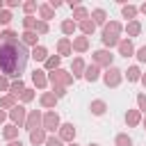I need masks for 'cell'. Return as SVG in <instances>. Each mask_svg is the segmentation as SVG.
Returning <instances> with one entry per match:
<instances>
[{
	"instance_id": "6da1fadb",
	"label": "cell",
	"mask_w": 146,
	"mask_h": 146,
	"mask_svg": "<svg viewBox=\"0 0 146 146\" xmlns=\"http://www.w3.org/2000/svg\"><path fill=\"white\" fill-rule=\"evenodd\" d=\"M27 57H30V52L21 41L0 43V71L5 73V78H18L21 80V73L25 71Z\"/></svg>"
},
{
	"instance_id": "7a4b0ae2",
	"label": "cell",
	"mask_w": 146,
	"mask_h": 146,
	"mask_svg": "<svg viewBox=\"0 0 146 146\" xmlns=\"http://www.w3.org/2000/svg\"><path fill=\"white\" fill-rule=\"evenodd\" d=\"M59 114L55 112V110H50V112H46L43 114V119H41V128L46 130V132H55V130H59Z\"/></svg>"
},
{
	"instance_id": "3957f363",
	"label": "cell",
	"mask_w": 146,
	"mask_h": 146,
	"mask_svg": "<svg viewBox=\"0 0 146 146\" xmlns=\"http://www.w3.org/2000/svg\"><path fill=\"white\" fill-rule=\"evenodd\" d=\"M50 82H52V87H68L71 82H73V75L71 73H66V71H62V68H57V71H52L50 73V78H48Z\"/></svg>"
},
{
	"instance_id": "277c9868",
	"label": "cell",
	"mask_w": 146,
	"mask_h": 146,
	"mask_svg": "<svg viewBox=\"0 0 146 146\" xmlns=\"http://www.w3.org/2000/svg\"><path fill=\"white\" fill-rule=\"evenodd\" d=\"M121 78H123V71H119L116 66H110L105 73H103V82L107 87H119L121 84Z\"/></svg>"
},
{
	"instance_id": "5b68a950",
	"label": "cell",
	"mask_w": 146,
	"mask_h": 146,
	"mask_svg": "<svg viewBox=\"0 0 146 146\" xmlns=\"http://www.w3.org/2000/svg\"><path fill=\"white\" fill-rule=\"evenodd\" d=\"M9 119L14 121V125H25V119H27V114H25V107L16 103V105L9 110Z\"/></svg>"
},
{
	"instance_id": "8992f818",
	"label": "cell",
	"mask_w": 146,
	"mask_h": 146,
	"mask_svg": "<svg viewBox=\"0 0 146 146\" xmlns=\"http://www.w3.org/2000/svg\"><path fill=\"white\" fill-rule=\"evenodd\" d=\"M112 59H114V55L110 52V50H96L94 52V64L96 66H112Z\"/></svg>"
},
{
	"instance_id": "52a82bcc",
	"label": "cell",
	"mask_w": 146,
	"mask_h": 146,
	"mask_svg": "<svg viewBox=\"0 0 146 146\" xmlns=\"http://www.w3.org/2000/svg\"><path fill=\"white\" fill-rule=\"evenodd\" d=\"M41 119H43V116H41V112H39V110H32V112L27 114V119H25V130H30V132H32V130L41 128Z\"/></svg>"
},
{
	"instance_id": "ba28073f",
	"label": "cell",
	"mask_w": 146,
	"mask_h": 146,
	"mask_svg": "<svg viewBox=\"0 0 146 146\" xmlns=\"http://www.w3.org/2000/svg\"><path fill=\"white\" fill-rule=\"evenodd\" d=\"M73 137H75V125H73V123H62V125H59V139L71 144Z\"/></svg>"
},
{
	"instance_id": "9c48e42d",
	"label": "cell",
	"mask_w": 146,
	"mask_h": 146,
	"mask_svg": "<svg viewBox=\"0 0 146 146\" xmlns=\"http://www.w3.org/2000/svg\"><path fill=\"white\" fill-rule=\"evenodd\" d=\"M132 52H135L132 41H130V39H121V41H119V55L128 59V57H132Z\"/></svg>"
},
{
	"instance_id": "30bf717a",
	"label": "cell",
	"mask_w": 146,
	"mask_h": 146,
	"mask_svg": "<svg viewBox=\"0 0 146 146\" xmlns=\"http://www.w3.org/2000/svg\"><path fill=\"white\" fill-rule=\"evenodd\" d=\"M84 68H87L84 59H82V57H75V59H73V66H71V75H73V78H82V75H84Z\"/></svg>"
},
{
	"instance_id": "8fae6325",
	"label": "cell",
	"mask_w": 146,
	"mask_h": 146,
	"mask_svg": "<svg viewBox=\"0 0 146 146\" xmlns=\"http://www.w3.org/2000/svg\"><path fill=\"white\" fill-rule=\"evenodd\" d=\"M71 52H73L71 39H66V36H64V39H59V41H57V55H59V57H64V55H71Z\"/></svg>"
},
{
	"instance_id": "7c38bea8",
	"label": "cell",
	"mask_w": 146,
	"mask_h": 146,
	"mask_svg": "<svg viewBox=\"0 0 146 146\" xmlns=\"http://www.w3.org/2000/svg\"><path fill=\"white\" fill-rule=\"evenodd\" d=\"M32 82H34V87H39V89H43V87L48 84V78H46V71H41V68H34V73H32Z\"/></svg>"
},
{
	"instance_id": "4fadbf2b",
	"label": "cell",
	"mask_w": 146,
	"mask_h": 146,
	"mask_svg": "<svg viewBox=\"0 0 146 146\" xmlns=\"http://www.w3.org/2000/svg\"><path fill=\"white\" fill-rule=\"evenodd\" d=\"M82 78H84L87 82H96V80L100 78V68H98L96 64H91V66H87V68H84V75H82Z\"/></svg>"
},
{
	"instance_id": "5bb4252c",
	"label": "cell",
	"mask_w": 146,
	"mask_h": 146,
	"mask_svg": "<svg viewBox=\"0 0 146 146\" xmlns=\"http://www.w3.org/2000/svg\"><path fill=\"white\" fill-rule=\"evenodd\" d=\"M71 46H73V50L84 52V50H89V39H87V36H75V39L71 41Z\"/></svg>"
},
{
	"instance_id": "9a60e30c",
	"label": "cell",
	"mask_w": 146,
	"mask_h": 146,
	"mask_svg": "<svg viewBox=\"0 0 146 146\" xmlns=\"http://www.w3.org/2000/svg\"><path fill=\"white\" fill-rule=\"evenodd\" d=\"M30 57H32L34 62H46V59H48V50H46L43 46H34L32 52H30Z\"/></svg>"
},
{
	"instance_id": "2e32d148",
	"label": "cell",
	"mask_w": 146,
	"mask_h": 146,
	"mask_svg": "<svg viewBox=\"0 0 146 146\" xmlns=\"http://www.w3.org/2000/svg\"><path fill=\"white\" fill-rule=\"evenodd\" d=\"M46 137H48V135H46L43 128H36V130L30 132V141H32L34 146H36V144H46Z\"/></svg>"
},
{
	"instance_id": "e0dca14e",
	"label": "cell",
	"mask_w": 146,
	"mask_h": 146,
	"mask_svg": "<svg viewBox=\"0 0 146 146\" xmlns=\"http://www.w3.org/2000/svg\"><path fill=\"white\" fill-rule=\"evenodd\" d=\"M39 103H41L43 107H55V103H57V96H55L52 91H46V94H41Z\"/></svg>"
},
{
	"instance_id": "ac0fdd59",
	"label": "cell",
	"mask_w": 146,
	"mask_h": 146,
	"mask_svg": "<svg viewBox=\"0 0 146 146\" xmlns=\"http://www.w3.org/2000/svg\"><path fill=\"white\" fill-rule=\"evenodd\" d=\"M139 121H141L139 110H128V112H125V123H128V125H139Z\"/></svg>"
},
{
	"instance_id": "d6986e66",
	"label": "cell",
	"mask_w": 146,
	"mask_h": 146,
	"mask_svg": "<svg viewBox=\"0 0 146 146\" xmlns=\"http://www.w3.org/2000/svg\"><path fill=\"white\" fill-rule=\"evenodd\" d=\"M2 137H5V139H9V141H14V139L18 137V125H14V123L5 125V128H2Z\"/></svg>"
},
{
	"instance_id": "ffe728a7",
	"label": "cell",
	"mask_w": 146,
	"mask_h": 146,
	"mask_svg": "<svg viewBox=\"0 0 146 146\" xmlns=\"http://www.w3.org/2000/svg\"><path fill=\"white\" fill-rule=\"evenodd\" d=\"M39 14H41V21L48 23V21L55 16V9H52L50 5H39Z\"/></svg>"
},
{
	"instance_id": "44dd1931",
	"label": "cell",
	"mask_w": 146,
	"mask_h": 146,
	"mask_svg": "<svg viewBox=\"0 0 146 146\" xmlns=\"http://www.w3.org/2000/svg\"><path fill=\"white\" fill-rule=\"evenodd\" d=\"M91 21H94V25H105V21H107L105 9H94L91 11Z\"/></svg>"
},
{
	"instance_id": "7402d4cb",
	"label": "cell",
	"mask_w": 146,
	"mask_h": 146,
	"mask_svg": "<svg viewBox=\"0 0 146 146\" xmlns=\"http://www.w3.org/2000/svg\"><path fill=\"white\" fill-rule=\"evenodd\" d=\"M21 36H23V41H21L23 46H25V43H27V46H32V48H34V46H39V43H36V39H39V36H36L32 30H25Z\"/></svg>"
},
{
	"instance_id": "603a6c76",
	"label": "cell",
	"mask_w": 146,
	"mask_h": 146,
	"mask_svg": "<svg viewBox=\"0 0 146 146\" xmlns=\"http://www.w3.org/2000/svg\"><path fill=\"white\" fill-rule=\"evenodd\" d=\"M89 110H91V114H96V116H103V114H105V110H107V105H105L103 100H91Z\"/></svg>"
},
{
	"instance_id": "cb8c5ba5",
	"label": "cell",
	"mask_w": 146,
	"mask_h": 146,
	"mask_svg": "<svg viewBox=\"0 0 146 146\" xmlns=\"http://www.w3.org/2000/svg\"><path fill=\"white\" fill-rule=\"evenodd\" d=\"M75 30H78V23H75V21H71V18L62 21V32H64L66 36H71V34H73Z\"/></svg>"
},
{
	"instance_id": "d4e9b609",
	"label": "cell",
	"mask_w": 146,
	"mask_h": 146,
	"mask_svg": "<svg viewBox=\"0 0 146 146\" xmlns=\"http://www.w3.org/2000/svg\"><path fill=\"white\" fill-rule=\"evenodd\" d=\"M123 73H125L128 82H137V80H141V71H139V66H130V68L123 71Z\"/></svg>"
},
{
	"instance_id": "484cf974",
	"label": "cell",
	"mask_w": 146,
	"mask_h": 146,
	"mask_svg": "<svg viewBox=\"0 0 146 146\" xmlns=\"http://www.w3.org/2000/svg\"><path fill=\"white\" fill-rule=\"evenodd\" d=\"M23 89H25V84H23V80H14V82H9V94L16 98V96H21L23 94Z\"/></svg>"
},
{
	"instance_id": "4316f807",
	"label": "cell",
	"mask_w": 146,
	"mask_h": 146,
	"mask_svg": "<svg viewBox=\"0 0 146 146\" xmlns=\"http://www.w3.org/2000/svg\"><path fill=\"white\" fill-rule=\"evenodd\" d=\"M0 39H2V43H16L18 41V34L14 30H5V32H0Z\"/></svg>"
},
{
	"instance_id": "83f0119b",
	"label": "cell",
	"mask_w": 146,
	"mask_h": 146,
	"mask_svg": "<svg viewBox=\"0 0 146 146\" xmlns=\"http://www.w3.org/2000/svg\"><path fill=\"white\" fill-rule=\"evenodd\" d=\"M119 41H121V39H119L116 34H110V32H105V30H103V43H105L107 48H112V46H119Z\"/></svg>"
},
{
	"instance_id": "f1b7e54d",
	"label": "cell",
	"mask_w": 146,
	"mask_h": 146,
	"mask_svg": "<svg viewBox=\"0 0 146 146\" xmlns=\"http://www.w3.org/2000/svg\"><path fill=\"white\" fill-rule=\"evenodd\" d=\"M80 30H82V34H84V36H89V34H94L96 25H94V21H91V18H87V21H82V23H80Z\"/></svg>"
},
{
	"instance_id": "f546056e",
	"label": "cell",
	"mask_w": 146,
	"mask_h": 146,
	"mask_svg": "<svg viewBox=\"0 0 146 146\" xmlns=\"http://www.w3.org/2000/svg\"><path fill=\"white\" fill-rule=\"evenodd\" d=\"M125 32H128V36H137V34L141 32V25H139V21H130V23L125 25Z\"/></svg>"
},
{
	"instance_id": "4dcf8cb0",
	"label": "cell",
	"mask_w": 146,
	"mask_h": 146,
	"mask_svg": "<svg viewBox=\"0 0 146 146\" xmlns=\"http://www.w3.org/2000/svg\"><path fill=\"white\" fill-rule=\"evenodd\" d=\"M59 62H62V57H59V55H52V57H48L43 64H46L48 71H57V68H59Z\"/></svg>"
},
{
	"instance_id": "1f68e13d",
	"label": "cell",
	"mask_w": 146,
	"mask_h": 146,
	"mask_svg": "<svg viewBox=\"0 0 146 146\" xmlns=\"http://www.w3.org/2000/svg\"><path fill=\"white\" fill-rule=\"evenodd\" d=\"M14 105H16V98H14L11 94H7V96L0 98V110H11Z\"/></svg>"
},
{
	"instance_id": "d6a6232c",
	"label": "cell",
	"mask_w": 146,
	"mask_h": 146,
	"mask_svg": "<svg viewBox=\"0 0 146 146\" xmlns=\"http://www.w3.org/2000/svg\"><path fill=\"white\" fill-rule=\"evenodd\" d=\"M73 18H78V21L82 23V21H87V18H89V11H87L84 7H80V5H78V7H73Z\"/></svg>"
},
{
	"instance_id": "836d02e7",
	"label": "cell",
	"mask_w": 146,
	"mask_h": 146,
	"mask_svg": "<svg viewBox=\"0 0 146 146\" xmlns=\"http://www.w3.org/2000/svg\"><path fill=\"white\" fill-rule=\"evenodd\" d=\"M121 14H123V18H135L137 16V7L135 5H123L121 7Z\"/></svg>"
},
{
	"instance_id": "e575fe53",
	"label": "cell",
	"mask_w": 146,
	"mask_h": 146,
	"mask_svg": "<svg viewBox=\"0 0 146 146\" xmlns=\"http://www.w3.org/2000/svg\"><path fill=\"white\" fill-rule=\"evenodd\" d=\"M114 144H116V146H132V139H130L125 132H121V135H116Z\"/></svg>"
},
{
	"instance_id": "d590c367",
	"label": "cell",
	"mask_w": 146,
	"mask_h": 146,
	"mask_svg": "<svg viewBox=\"0 0 146 146\" xmlns=\"http://www.w3.org/2000/svg\"><path fill=\"white\" fill-rule=\"evenodd\" d=\"M123 27H121V23H116V21H112V23H107L105 25V32H110V34H116L119 36V32H121Z\"/></svg>"
},
{
	"instance_id": "8d00e7d4",
	"label": "cell",
	"mask_w": 146,
	"mask_h": 146,
	"mask_svg": "<svg viewBox=\"0 0 146 146\" xmlns=\"http://www.w3.org/2000/svg\"><path fill=\"white\" fill-rule=\"evenodd\" d=\"M32 32H34V34H46V32H48V23H43V21H36Z\"/></svg>"
},
{
	"instance_id": "74e56055",
	"label": "cell",
	"mask_w": 146,
	"mask_h": 146,
	"mask_svg": "<svg viewBox=\"0 0 146 146\" xmlns=\"http://www.w3.org/2000/svg\"><path fill=\"white\" fill-rule=\"evenodd\" d=\"M11 23V11L9 9H2L0 11V25H9Z\"/></svg>"
},
{
	"instance_id": "f35d334b",
	"label": "cell",
	"mask_w": 146,
	"mask_h": 146,
	"mask_svg": "<svg viewBox=\"0 0 146 146\" xmlns=\"http://www.w3.org/2000/svg\"><path fill=\"white\" fill-rule=\"evenodd\" d=\"M34 9H39V7H36V2H32V0H30V2H23V11H25L27 16H30Z\"/></svg>"
},
{
	"instance_id": "ab89813d",
	"label": "cell",
	"mask_w": 146,
	"mask_h": 146,
	"mask_svg": "<svg viewBox=\"0 0 146 146\" xmlns=\"http://www.w3.org/2000/svg\"><path fill=\"white\" fill-rule=\"evenodd\" d=\"M34 23H36V18H32V16H25L23 18V27L25 30H34Z\"/></svg>"
},
{
	"instance_id": "60d3db41",
	"label": "cell",
	"mask_w": 146,
	"mask_h": 146,
	"mask_svg": "<svg viewBox=\"0 0 146 146\" xmlns=\"http://www.w3.org/2000/svg\"><path fill=\"white\" fill-rule=\"evenodd\" d=\"M32 98H34V91H32V89H23V94H21V100H23V103H30Z\"/></svg>"
},
{
	"instance_id": "b9f144b4",
	"label": "cell",
	"mask_w": 146,
	"mask_h": 146,
	"mask_svg": "<svg viewBox=\"0 0 146 146\" xmlns=\"http://www.w3.org/2000/svg\"><path fill=\"white\" fill-rule=\"evenodd\" d=\"M137 105H139V112L146 114V96L144 94H137Z\"/></svg>"
},
{
	"instance_id": "7bdbcfd3",
	"label": "cell",
	"mask_w": 146,
	"mask_h": 146,
	"mask_svg": "<svg viewBox=\"0 0 146 146\" xmlns=\"http://www.w3.org/2000/svg\"><path fill=\"white\" fill-rule=\"evenodd\" d=\"M46 146H62V139L55 137V135H50V137H46Z\"/></svg>"
},
{
	"instance_id": "ee69618b",
	"label": "cell",
	"mask_w": 146,
	"mask_h": 146,
	"mask_svg": "<svg viewBox=\"0 0 146 146\" xmlns=\"http://www.w3.org/2000/svg\"><path fill=\"white\" fill-rule=\"evenodd\" d=\"M0 91H9V82L5 75H0Z\"/></svg>"
},
{
	"instance_id": "f6af8a7d",
	"label": "cell",
	"mask_w": 146,
	"mask_h": 146,
	"mask_svg": "<svg viewBox=\"0 0 146 146\" xmlns=\"http://www.w3.org/2000/svg\"><path fill=\"white\" fill-rule=\"evenodd\" d=\"M137 59H139V62H146V46H141V48L137 50Z\"/></svg>"
},
{
	"instance_id": "bcb514c9",
	"label": "cell",
	"mask_w": 146,
	"mask_h": 146,
	"mask_svg": "<svg viewBox=\"0 0 146 146\" xmlns=\"http://www.w3.org/2000/svg\"><path fill=\"white\" fill-rule=\"evenodd\" d=\"M52 94H55L57 98H62V96H66V89H64V87H55V91H52Z\"/></svg>"
},
{
	"instance_id": "7dc6e473",
	"label": "cell",
	"mask_w": 146,
	"mask_h": 146,
	"mask_svg": "<svg viewBox=\"0 0 146 146\" xmlns=\"http://www.w3.org/2000/svg\"><path fill=\"white\" fill-rule=\"evenodd\" d=\"M48 5H50V7H52V9H57V7H62V2H59V0H50V2H48Z\"/></svg>"
},
{
	"instance_id": "c3c4849f",
	"label": "cell",
	"mask_w": 146,
	"mask_h": 146,
	"mask_svg": "<svg viewBox=\"0 0 146 146\" xmlns=\"http://www.w3.org/2000/svg\"><path fill=\"white\" fill-rule=\"evenodd\" d=\"M18 5H21L18 0H7V7H18Z\"/></svg>"
},
{
	"instance_id": "681fc988",
	"label": "cell",
	"mask_w": 146,
	"mask_h": 146,
	"mask_svg": "<svg viewBox=\"0 0 146 146\" xmlns=\"http://www.w3.org/2000/svg\"><path fill=\"white\" fill-rule=\"evenodd\" d=\"M7 146H23V141H21V139H18V141H16V139H14V141H9V144H7Z\"/></svg>"
},
{
	"instance_id": "f907efd6",
	"label": "cell",
	"mask_w": 146,
	"mask_h": 146,
	"mask_svg": "<svg viewBox=\"0 0 146 146\" xmlns=\"http://www.w3.org/2000/svg\"><path fill=\"white\" fill-rule=\"evenodd\" d=\"M5 119H7V112H5V110H0V123H2Z\"/></svg>"
},
{
	"instance_id": "816d5d0a",
	"label": "cell",
	"mask_w": 146,
	"mask_h": 146,
	"mask_svg": "<svg viewBox=\"0 0 146 146\" xmlns=\"http://www.w3.org/2000/svg\"><path fill=\"white\" fill-rule=\"evenodd\" d=\"M137 11H141V14H146V2H144V5H141V7L137 9Z\"/></svg>"
},
{
	"instance_id": "f5cc1de1",
	"label": "cell",
	"mask_w": 146,
	"mask_h": 146,
	"mask_svg": "<svg viewBox=\"0 0 146 146\" xmlns=\"http://www.w3.org/2000/svg\"><path fill=\"white\" fill-rule=\"evenodd\" d=\"M141 84H144V87H146V73H144V75H141Z\"/></svg>"
},
{
	"instance_id": "db71d44e",
	"label": "cell",
	"mask_w": 146,
	"mask_h": 146,
	"mask_svg": "<svg viewBox=\"0 0 146 146\" xmlns=\"http://www.w3.org/2000/svg\"><path fill=\"white\" fill-rule=\"evenodd\" d=\"M68 146H78V144H75V141H71V144H68Z\"/></svg>"
},
{
	"instance_id": "11a10c76",
	"label": "cell",
	"mask_w": 146,
	"mask_h": 146,
	"mask_svg": "<svg viewBox=\"0 0 146 146\" xmlns=\"http://www.w3.org/2000/svg\"><path fill=\"white\" fill-rule=\"evenodd\" d=\"M0 11H2V0H0Z\"/></svg>"
},
{
	"instance_id": "9f6ffc18",
	"label": "cell",
	"mask_w": 146,
	"mask_h": 146,
	"mask_svg": "<svg viewBox=\"0 0 146 146\" xmlns=\"http://www.w3.org/2000/svg\"><path fill=\"white\" fill-rule=\"evenodd\" d=\"M89 146H98V144H89Z\"/></svg>"
},
{
	"instance_id": "6f0895ef",
	"label": "cell",
	"mask_w": 146,
	"mask_h": 146,
	"mask_svg": "<svg viewBox=\"0 0 146 146\" xmlns=\"http://www.w3.org/2000/svg\"><path fill=\"white\" fill-rule=\"evenodd\" d=\"M144 128H146V119H144Z\"/></svg>"
}]
</instances>
